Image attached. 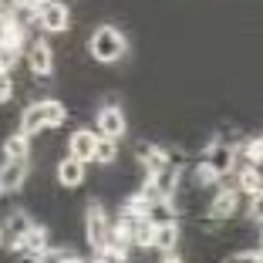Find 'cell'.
<instances>
[{
    "label": "cell",
    "mask_w": 263,
    "mask_h": 263,
    "mask_svg": "<svg viewBox=\"0 0 263 263\" xmlns=\"http://www.w3.org/2000/svg\"><path fill=\"white\" fill-rule=\"evenodd\" d=\"M223 263H263V260H260L256 250H240V253H230Z\"/></svg>",
    "instance_id": "cell-20"
},
{
    "label": "cell",
    "mask_w": 263,
    "mask_h": 263,
    "mask_svg": "<svg viewBox=\"0 0 263 263\" xmlns=\"http://www.w3.org/2000/svg\"><path fill=\"white\" fill-rule=\"evenodd\" d=\"M0 247H4V226H0Z\"/></svg>",
    "instance_id": "cell-25"
},
{
    "label": "cell",
    "mask_w": 263,
    "mask_h": 263,
    "mask_svg": "<svg viewBox=\"0 0 263 263\" xmlns=\"http://www.w3.org/2000/svg\"><path fill=\"white\" fill-rule=\"evenodd\" d=\"M4 162H27L31 159V139L27 135H21V132H14V135H7L4 139Z\"/></svg>",
    "instance_id": "cell-15"
},
{
    "label": "cell",
    "mask_w": 263,
    "mask_h": 263,
    "mask_svg": "<svg viewBox=\"0 0 263 263\" xmlns=\"http://www.w3.org/2000/svg\"><path fill=\"white\" fill-rule=\"evenodd\" d=\"M91 162L115 165L118 162V142L115 139H101V135H98V145H95V159H91Z\"/></svg>",
    "instance_id": "cell-18"
},
{
    "label": "cell",
    "mask_w": 263,
    "mask_h": 263,
    "mask_svg": "<svg viewBox=\"0 0 263 263\" xmlns=\"http://www.w3.org/2000/svg\"><path fill=\"white\" fill-rule=\"evenodd\" d=\"M95 145H98V135H95V132H88L85 125H81V128L71 132L68 155H71V159H81V162H91V159H95Z\"/></svg>",
    "instance_id": "cell-12"
},
{
    "label": "cell",
    "mask_w": 263,
    "mask_h": 263,
    "mask_svg": "<svg viewBox=\"0 0 263 263\" xmlns=\"http://www.w3.org/2000/svg\"><path fill=\"white\" fill-rule=\"evenodd\" d=\"M125 132H128V118H125V111L118 108V105H105V108H98V115H95V135L118 142Z\"/></svg>",
    "instance_id": "cell-8"
},
{
    "label": "cell",
    "mask_w": 263,
    "mask_h": 263,
    "mask_svg": "<svg viewBox=\"0 0 263 263\" xmlns=\"http://www.w3.org/2000/svg\"><path fill=\"white\" fill-rule=\"evenodd\" d=\"M85 179H88V162H81V159H71V155L58 159V165H54V182H58L61 189L74 193L78 186H85Z\"/></svg>",
    "instance_id": "cell-9"
},
{
    "label": "cell",
    "mask_w": 263,
    "mask_h": 263,
    "mask_svg": "<svg viewBox=\"0 0 263 263\" xmlns=\"http://www.w3.org/2000/svg\"><path fill=\"white\" fill-rule=\"evenodd\" d=\"M61 263H85V260H81V256H74V253H68V256H64Z\"/></svg>",
    "instance_id": "cell-23"
},
{
    "label": "cell",
    "mask_w": 263,
    "mask_h": 263,
    "mask_svg": "<svg viewBox=\"0 0 263 263\" xmlns=\"http://www.w3.org/2000/svg\"><path fill=\"white\" fill-rule=\"evenodd\" d=\"M108 230H111L108 213H105L98 202L85 206V240H88V247H91L95 253L105 250V243H108Z\"/></svg>",
    "instance_id": "cell-5"
},
{
    "label": "cell",
    "mask_w": 263,
    "mask_h": 263,
    "mask_svg": "<svg viewBox=\"0 0 263 263\" xmlns=\"http://www.w3.org/2000/svg\"><path fill=\"white\" fill-rule=\"evenodd\" d=\"M179 240H182V226L165 223V226H152V250L155 253H179Z\"/></svg>",
    "instance_id": "cell-13"
},
{
    "label": "cell",
    "mask_w": 263,
    "mask_h": 263,
    "mask_svg": "<svg viewBox=\"0 0 263 263\" xmlns=\"http://www.w3.org/2000/svg\"><path fill=\"white\" fill-rule=\"evenodd\" d=\"M27 176H31V162H4L0 165V189L17 193L27 186Z\"/></svg>",
    "instance_id": "cell-14"
},
{
    "label": "cell",
    "mask_w": 263,
    "mask_h": 263,
    "mask_svg": "<svg viewBox=\"0 0 263 263\" xmlns=\"http://www.w3.org/2000/svg\"><path fill=\"white\" fill-rule=\"evenodd\" d=\"M202 169L209 172V176L216 179H226L230 172H236V145H230V142H213V145L202 152Z\"/></svg>",
    "instance_id": "cell-3"
},
{
    "label": "cell",
    "mask_w": 263,
    "mask_h": 263,
    "mask_svg": "<svg viewBox=\"0 0 263 263\" xmlns=\"http://www.w3.org/2000/svg\"><path fill=\"white\" fill-rule=\"evenodd\" d=\"M256 253H260V260H263V236H260V250H256Z\"/></svg>",
    "instance_id": "cell-24"
},
{
    "label": "cell",
    "mask_w": 263,
    "mask_h": 263,
    "mask_svg": "<svg viewBox=\"0 0 263 263\" xmlns=\"http://www.w3.org/2000/svg\"><path fill=\"white\" fill-rule=\"evenodd\" d=\"M243 199H247V196H243L240 189H233V186L219 189V193L213 196V199H209V209H206L209 219H213V223H230V219L236 216V213H240Z\"/></svg>",
    "instance_id": "cell-7"
},
{
    "label": "cell",
    "mask_w": 263,
    "mask_h": 263,
    "mask_svg": "<svg viewBox=\"0 0 263 263\" xmlns=\"http://www.w3.org/2000/svg\"><path fill=\"white\" fill-rule=\"evenodd\" d=\"M145 219L152 226H165V223H176L179 219V209H176V199H152L145 209Z\"/></svg>",
    "instance_id": "cell-16"
},
{
    "label": "cell",
    "mask_w": 263,
    "mask_h": 263,
    "mask_svg": "<svg viewBox=\"0 0 263 263\" xmlns=\"http://www.w3.org/2000/svg\"><path fill=\"white\" fill-rule=\"evenodd\" d=\"M24 61H27V71H31L37 81H47V78L54 74V47L47 44L44 37L27 41V44H24Z\"/></svg>",
    "instance_id": "cell-4"
},
{
    "label": "cell",
    "mask_w": 263,
    "mask_h": 263,
    "mask_svg": "<svg viewBox=\"0 0 263 263\" xmlns=\"http://www.w3.org/2000/svg\"><path fill=\"white\" fill-rule=\"evenodd\" d=\"M0 226H4V247L17 250V243L24 240V233L34 226V216L24 213V209H14V213L7 216V223H0Z\"/></svg>",
    "instance_id": "cell-11"
},
{
    "label": "cell",
    "mask_w": 263,
    "mask_h": 263,
    "mask_svg": "<svg viewBox=\"0 0 263 263\" xmlns=\"http://www.w3.org/2000/svg\"><path fill=\"white\" fill-rule=\"evenodd\" d=\"M34 17H37V27L44 34H64L71 27V10H68V4H61V0H44Z\"/></svg>",
    "instance_id": "cell-6"
},
{
    "label": "cell",
    "mask_w": 263,
    "mask_h": 263,
    "mask_svg": "<svg viewBox=\"0 0 263 263\" xmlns=\"http://www.w3.org/2000/svg\"><path fill=\"white\" fill-rule=\"evenodd\" d=\"M236 189L243 196H253L263 189V169L260 165H236Z\"/></svg>",
    "instance_id": "cell-17"
},
{
    "label": "cell",
    "mask_w": 263,
    "mask_h": 263,
    "mask_svg": "<svg viewBox=\"0 0 263 263\" xmlns=\"http://www.w3.org/2000/svg\"><path fill=\"white\" fill-rule=\"evenodd\" d=\"M260 145H263V135H260Z\"/></svg>",
    "instance_id": "cell-26"
},
{
    "label": "cell",
    "mask_w": 263,
    "mask_h": 263,
    "mask_svg": "<svg viewBox=\"0 0 263 263\" xmlns=\"http://www.w3.org/2000/svg\"><path fill=\"white\" fill-rule=\"evenodd\" d=\"M247 219L250 223H263V189L247 196Z\"/></svg>",
    "instance_id": "cell-19"
},
{
    "label": "cell",
    "mask_w": 263,
    "mask_h": 263,
    "mask_svg": "<svg viewBox=\"0 0 263 263\" xmlns=\"http://www.w3.org/2000/svg\"><path fill=\"white\" fill-rule=\"evenodd\" d=\"M10 98H14V81L10 74H0V105H7Z\"/></svg>",
    "instance_id": "cell-21"
},
{
    "label": "cell",
    "mask_w": 263,
    "mask_h": 263,
    "mask_svg": "<svg viewBox=\"0 0 263 263\" xmlns=\"http://www.w3.org/2000/svg\"><path fill=\"white\" fill-rule=\"evenodd\" d=\"M159 263H186V260H182L179 253H162V260H159Z\"/></svg>",
    "instance_id": "cell-22"
},
{
    "label": "cell",
    "mask_w": 263,
    "mask_h": 263,
    "mask_svg": "<svg viewBox=\"0 0 263 263\" xmlns=\"http://www.w3.org/2000/svg\"><path fill=\"white\" fill-rule=\"evenodd\" d=\"M47 250H51V233H47L41 223H34L31 230L24 233V240L17 243V253L31 256V260H41V256H44Z\"/></svg>",
    "instance_id": "cell-10"
},
{
    "label": "cell",
    "mask_w": 263,
    "mask_h": 263,
    "mask_svg": "<svg viewBox=\"0 0 263 263\" xmlns=\"http://www.w3.org/2000/svg\"><path fill=\"white\" fill-rule=\"evenodd\" d=\"M64 118H68V108H64L58 98H41V101L24 105L17 132H21V135H27V139H34V135H41V132L58 128Z\"/></svg>",
    "instance_id": "cell-1"
},
{
    "label": "cell",
    "mask_w": 263,
    "mask_h": 263,
    "mask_svg": "<svg viewBox=\"0 0 263 263\" xmlns=\"http://www.w3.org/2000/svg\"><path fill=\"white\" fill-rule=\"evenodd\" d=\"M88 54L98 64H118L128 54V41H125V34L118 31L115 24H101L88 37Z\"/></svg>",
    "instance_id": "cell-2"
}]
</instances>
